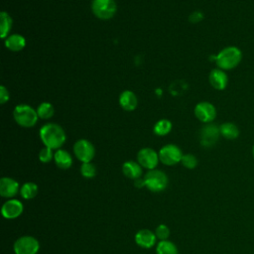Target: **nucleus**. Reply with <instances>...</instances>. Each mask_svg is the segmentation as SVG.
<instances>
[{
    "instance_id": "15",
    "label": "nucleus",
    "mask_w": 254,
    "mask_h": 254,
    "mask_svg": "<svg viewBox=\"0 0 254 254\" xmlns=\"http://www.w3.org/2000/svg\"><path fill=\"white\" fill-rule=\"evenodd\" d=\"M135 241L142 248H151L156 244L157 236L149 229H141L135 234Z\"/></svg>"
},
{
    "instance_id": "27",
    "label": "nucleus",
    "mask_w": 254,
    "mask_h": 254,
    "mask_svg": "<svg viewBox=\"0 0 254 254\" xmlns=\"http://www.w3.org/2000/svg\"><path fill=\"white\" fill-rule=\"evenodd\" d=\"M181 163L187 169H194L197 165V159L192 154H185V155H183Z\"/></svg>"
},
{
    "instance_id": "26",
    "label": "nucleus",
    "mask_w": 254,
    "mask_h": 254,
    "mask_svg": "<svg viewBox=\"0 0 254 254\" xmlns=\"http://www.w3.org/2000/svg\"><path fill=\"white\" fill-rule=\"evenodd\" d=\"M80 173H81L82 177H84L86 179H91L96 174V168L91 162L82 163V165L80 167Z\"/></svg>"
},
{
    "instance_id": "10",
    "label": "nucleus",
    "mask_w": 254,
    "mask_h": 254,
    "mask_svg": "<svg viewBox=\"0 0 254 254\" xmlns=\"http://www.w3.org/2000/svg\"><path fill=\"white\" fill-rule=\"evenodd\" d=\"M138 163L148 170H154L160 161L159 154L152 148H143L137 154Z\"/></svg>"
},
{
    "instance_id": "6",
    "label": "nucleus",
    "mask_w": 254,
    "mask_h": 254,
    "mask_svg": "<svg viewBox=\"0 0 254 254\" xmlns=\"http://www.w3.org/2000/svg\"><path fill=\"white\" fill-rule=\"evenodd\" d=\"M160 161L167 166H174L182 161V150L174 144H167L163 146L159 151Z\"/></svg>"
},
{
    "instance_id": "33",
    "label": "nucleus",
    "mask_w": 254,
    "mask_h": 254,
    "mask_svg": "<svg viewBox=\"0 0 254 254\" xmlns=\"http://www.w3.org/2000/svg\"><path fill=\"white\" fill-rule=\"evenodd\" d=\"M252 156H253V159H254V145L252 147Z\"/></svg>"
},
{
    "instance_id": "1",
    "label": "nucleus",
    "mask_w": 254,
    "mask_h": 254,
    "mask_svg": "<svg viewBox=\"0 0 254 254\" xmlns=\"http://www.w3.org/2000/svg\"><path fill=\"white\" fill-rule=\"evenodd\" d=\"M40 138L45 147L58 150L65 142L66 136L60 125L56 123H48L40 129Z\"/></svg>"
},
{
    "instance_id": "22",
    "label": "nucleus",
    "mask_w": 254,
    "mask_h": 254,
    "mask_svg": "<svg viewBox=\"0 0 254 254\" xmlns=\"http://www.w3.org/2000/svg\"><path fill=\"white\" fill-rule=\"evenodd\" d=\"M157 254H179L177 246L169 240L159 241L156 247Z\"/></svg>"
},
{
    "instance_id": "8",
    "label": "nucleus",
    "mask_w": 254,
    "mask_h": 254,
    "mask_svg": "<svg viewBox=\"0 0 254 254\" xmlns=\"http://www.w3.org/2000/svg\"><path fill=\"white\" fill-rule=\"evenodd\" d=\"M73 153L79 161L82 163H88L94 158L95 148L91 142L85 139H80L74 143Z\"/></svg>"
},
{
    "instance_id": "11",
    "label": "nucleus",
    "mask_w": 254,
    "mask_h": 254,
    "mask_svg": "<svg viewBox=\"0 0 254 254\" xmlns=\"http://www.w3.org/2000/svg\"><path fill=\"white\" fill-rule=\"evenodd\" d=\"M219 135V127L212 123H206L200 132V144L205 148L212 147L218 140Z\"/></svg>"
},
{
    "instance_id": "14",
    "label": "nucleus",
    "mask_w": 254,
    "mask_h": 254,
    "mask_svg": "<svg viewBox=\"0 0 254 254\" xmlns=\"http://www.w3.org/2000/svg\"><path fill=\"white\" fill-rule=\"evenodd\" d=\"M19 184L12 178L4 177L0 180V194L3 197H13L19 191Z\"/></svg>"
},
{
    "instance_id": "3",
    "label": "nucleus",
    "mask_w": 254,
    "mask_h": 254,
    "mask_svg": "<svg viewBox=\"0 0 254 254\" xmlns=\"http://www.w3.org/2000/svg\"><path fill=\"white\" fill-rule=\"evenodd\" d=\"M13 117L16 123L22 127H32L38 121L37 110L28 104H19L13 110Z\"/></svg>"
},
{
    "instance_id": "20",
    "label": "nucleus",
    "mask_w": 254,
    "mask_h": 254,
    "mask_svg": "<svg viewBox=\"0 0 254 254\" xmlns=\"http://www.w3.org/2000/svg\"><path fill=\"white\" fill-rule=\"evenodd\" d=\"M220 135L227 140H234L239 136L238 127L232 122H224L219 126Z\"/></svg>"
},
{
    "instance_id": "23",
    "label": "nucleus",
    "mask_w": 254,
    "mask_h": 254,
    "mask_svg": "<svg viewBox=\"0 0 254 254\" xmlns=\"http://www.w3.org/2000/svg\"><path fill=\"white\" fill-rule=\"evenodd\" d=\"M21 196L25 199H32L38 193V186L35 183L27 182L20 189Z\"/></svg>"
},
{
    "instance_id": "4",
    "label": "nucleus",
    "mask_w": 254,
    "mask_h": 254,
    "mask_svg": "<svg viewBox=\"0 0 254 254\" xmlns=\"http://www.w3.org/2000/svg\"><path fill=\"white\" fill-rule=\"evenodd\" d=\"M145 186L148 190L154 192L164 190L168 186V177L167 175L160 170L154 169L149 170V172L144 177Z\"/></svg>"
},
{
    "instance_id": "21",
    "label": "nucleus",
    "mask_w": 254,
    "mask_h": 254,
    "mask_svg": "<svg viewBox=\"0 0 254 254\" xmlns=\"http://www.w3.org/2000/svg\"><path fill=\"white\" fill-rule=\"evenodd\" d=\"M12 24L11 16L7 12L2 11L0 14V36L2 39H6L9 36Z\"/></svg>"
},
{
    "instance_id": "2",
    "label": "nucleus",
    "mask_w": 254,
    "mask_h": 254,
    "mask_svg": "<svg viewBox=\"0 0 254 254\" xmlns=\"http://www.w3.org/2000/svg\"><path fill=\"white\" fill-rule=\"evenodd\" d=\"M242 61V52L239 48L229 46L222 49L215 57L214 62L218 68L229 70L236 67Z\"/></svg>"
},
{
    "instance_id": "5",
    "label": "nucleus",
    "mask_w": 254,
    "mask_h": 254,
    "mask_svg": "<svg viewBox=\"0 0 254 254\" xmlns=\"http://www.w3.org/2000/svg\"><path fill=\"white\" fill-rule=\"evenodd\" d=\"M91 10L97 18L108 20L115 15L117 6L115 0H92Z\"/></svg>"
},
{
    "instance_id": "13",
    "label": "nucleus",
    "mask_w": 254,
    "mask_h": 254,
    "mask_svg": "<svg viewBox=\"0 0 254 254\" xmlns=\"http://www.w3.org/2000/svg\"><path fill=\"white\" fill-rule=\"evenodd\" d=\"M208 80L210 85L216 90H223L227 86L228 76L225 70L221 68H213L208 75Z\"/></svg>"
},
{
    "instance_id": "7",
    "label": "nucleus",
    "mask_w": 254,
    "mask_h": 254,
    "mask_svg": "<svg viewBox=\"0 0 254 254\" xmlns=\"http://www.w3.org/2000/svg\"><path fill=\"white\" fill-rule=\"evenodd\" d=\"M13 249L15 254H37L40 243L33 236H21L15 241Z\"/></svg>"
},
{
    "instance_id": "17",
    "label": "nucleus",
    "mask_w": 254,
    "mask_h": 254,
    "mask_svg": "<svg viewBox=\"0 0 254 254\" xmlns=\"http://www.w3.org/2000/svg\"><path fill=\"white\" fill-rule=\"evenodd\" d=\"M142 166L135 161H126L122 166V172L125 177L136 180L142 176Z\"/></svg>"
},
{
    "instance_id": "30",
    "label": "nucleus",
    "mask_w": 254,
    "mask_h": 254,
    "mask_svg": "<svg viewBox=\"0 0 254 254\" xmlns=\"http://www.w3.org/2000/svg\"><path fill=\"white\" fill-rule=\"evenodd\" d=\"M8 100H9V91L4 85H1L0 86V103L4 104Z\"/></svg>"
},
{
    "instance_id": "19",
    "label": "nucleus",
    "mask_w": 254,
    "mask_h": 254,
    "mask_svg": "<svg viewBox=\"0 0 254 254\" xmlns=\"http://www.w3.org/2000/svg\"><path fill=\"white\" fill-rule=\"evenodd\" d=\"M54 160H55L56 165L60 169H63V170L68 169L72 164V158H71L70 154L67 151L63 150V149H58L55 152Z\"/></svg>"
},
{
    "instance_id": "16",
    "label": "nucleus",
    "mask_w": 254,
    "mask_h": 254,
    "mask_svg": "<svg viewBox=\"0 0 254 254\" xmlns=\"http://www.w3.org/2000/svg\"><path fill=\"white\" fill-rule=\"evenodd\" d=\"M119 104L126 111H132L137 106V97L131 90H124L119 95Z\"/></svg>"
},
{
    "instance_id": "24",
    "label": "nucleus",
    "mask_w": 254,
    "mask_h": 254,
    "mask_svg": "<svg viewBox=\"0 0 254 254\" xmlns=\"http://www.w3.org/2000/svg\"><path fill=\"white\" fill-rule=\"evenodd\" d=\"M172 122L168 119H161L157 121L154 125V133L158 136H165L169 134L172 130Z\"/></svg>"
},
{
    "instance_id": "31",
    "label": "nucleus",
    "mask_w": 254,
    "mask_h": 254,
    "mask_svg": "<svg viewBox=\"0 0 254 254\" xmlns=\"http://www.w3.org/2000/svg\"><path fill=\"white\" fill-rule=\"evenodd\" d=\"M189 19H190V21L191 23H197V22H200V21L203 19V15H202V13L199 12V11H194V12H192V13L190 15Z\"/></svg>"
},
{
    "instance_id": "9",
    "label": "nucleus",
    "mask_w": 254,
    "mask_h": 254,
    "mask_svg": "<svg viewBox=\"0 0 254 254\" xmlns=\"http://www.w3.org/2000/svg\"><path fill=\"white\" fill-rule=\"evenodd\" d=\"M195 117L203 123H211L216 117V109L214 105L207 101H201L194 107Z\"/></svg>"
},
{
    "instance_id": "18",
    "label": "nucleus",
    "mask_w": 254,
    "mask_h": 254,
    "mask_svg": "<svg viewBox=\"0 0 254 254\" xmlns=\"http://www.w3.org/2000/svg\"><path fill=\"white\" fill-rule=\"evenodd\" d=\"M5 40V47L12 52H19L26 46V39L20 34L9 35Z\"/></svg>"
},
{
    "instance_id": "32",
    "label": "nucleus",
    "mask_w": 254,
    "mask_h": 254,
    "mask_svg": "<svg viewBox=\"0 0 254 254\" xmlns=\"http://www.w3.org/2000/svg\"><path fill=\"white\" fill-rule=\"evenodd\" d=\"M134 186H135L136 188H138V189H141V188H143V187H146V186H145V181H144V179L139 178V179L134 180Z\"/></svg>"
},
{
    "instance_id": "28",
    "label": "nucleus",
    "mask_w": 254,
    "mask_h": 254,
    "mask_svg": "<svg viewBox=\"0 0 254 254\" xmlns=\"http://www.w3.org/2000/svg\"><path fill=\"white\" fill-rule=\"evenodd\" d=\"M155 234L157 236V239H159L160 241L168 240V238L170 236V229L167 225L160 224L159 226H157V228L155 230Z\"/></svg>"
},
{
    "instance_id": "29",
    "label": "nucleus",
    "mask_w": 254,
    "mask_h": 254,
    "mask_svg": "<svg viewBox=\"0 0 254 254\" xmlns=\"http://www.w3.org/2000/svg\"><path fill=\"white\" fill-rule=\"evenodd\" d=\"M54 155L55 153H53V149L49 147H44L39 153V160L42 163H49L52 161V159H54Z\"/></svg>"
},
{
    "instance_id": "12",
    "label": "nucleus",
    "mask_w": 254,
    "mask_h": 254,
    "mask_svg": "<svg viewBox=\"0 0 254 254\" xmlns=\"http://www.w3.org/2000/svg\"><path fill=\"white\" fill-rule=\"evenodd\" d=\"M24 206L22 202L18 199L12 198L5 201L1 208V213L6 219H14L22 214Z\"/></svg>"
},
{
    "instance_id": "25",
    "label": "nucleus",
    "mask_w": 254,
    "mask_h": 254,
    "mask_svg": "<svg viewBox=\"0 0 254 254\" xmlns=\"http://www.w3.org/2000/svg\"><path fill=\"white\" fill-rule=\"evenodd\" d=\"M38 116L42 119H49L53 117L55 113V108L50 102H42L37 108Z\"/></svg>"
}]
</instances>
